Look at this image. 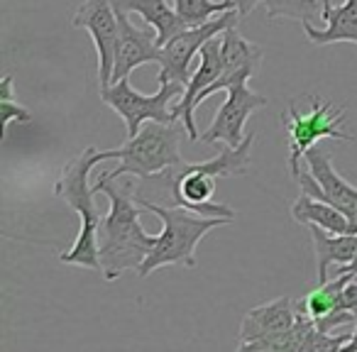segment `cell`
Wrapping results in <instances>:
<instances>
[{
	"label": "cell",
	"mask_w": 357,
	"mask_h": 352,
	"mask_svg": "<svg viewBox=\"0 0 357 352\" xmlns=\"http://www.w3.org/2000/svg\"><path fill=\"white\" fill-rule=\"evenodd\" d=\"M96 194L108 196L110 208L103 215V223L98 228V257L100 272L105 282H115L123 272L142 267L144 257L154 247L157 238L149 235L139 223L137 196L132 194L135 181L120 184L118 179L100 176L93 184Z\"/></svg>",
	"instance_id": "6da1fadb"
},
{
	"label": "cell",
	"mask_w": 357,
	"mask_h": 352,
	"mask_svg": "<svg viewBox=\"0 0 357 352\" xmlns=\"http://www.w3.org/2000/svg\"><path fill=\"white\" fill-rule=\"evenodd\" d=\"M108 149L98 152L96 147H86L84 152H79L64 169H61L59 179L54 184V196L74 208V213L81 220V230L76 235V243L71 245V250H66L64 254H59V262L74 264V267L93 269L100 272V257H98V228L103 223V215L96 204V189L89 186V174L93 167H98V162H105Z\"/></svg>",
	"instance_id": "7a4b0ae2"
},
{
	"label": "cell",
	"mask_w": 357,
	"mask_h": 352,
	"mask_svg": "<svg viewBox=\"0 0 357 352\" xmlns=\"http://www.w3.org/2000/svg\"><path fill=\"white\" fill-rule=\"evenodd\" d=\"M137 204L147 208L162 220V233L157 235V243L144 257L142 267L137 269L139 277H149L152 272L169 264H181V267L196 269V247L204 240L206 233L220 225L235 223L233 218H213V215H201L184 206H159L152 204L144 196H137Z\"/></svg>",
	"instance_id": "3957f363"
},
{
	"label": "cell",
	"mask_w": 357,
	"mask_h": 352,
	"mask_svg": "<svg viewBox=\"0 0 357 352\" xmlns=\"http://www.w3.org/2000/svg\"><path fill=\"white\" fill-rule=\"evenodd\" d=\"M181 135L176 123H157L147 120L135 137H128V142L118 149H108L110 159H120V167L113 171H105L100 176L105 179H120L125 174H132L135 179H152L167 171L174 164H181Z\"/></svg>",
	"instance_id": "277c9868"
},
{
	"label": "cell",
	"mask_w": 357,
	"mask_h": 352,
	"mask_svg": "<svg viewBox=\"0 0 357 352\" xmlns=\"http://www.w3.org/2000/svg\"><path fill=\"white\" fill-rule=\"evenodd\" d=\"M306 100L311 103L308 115L298 113L296 105H289L282 115V123L289 135V174H291V179L298 176V171H301L298 162L318 139H340V142L355 139L352 135L340 130V125L345 123V108H335L321 95H306Z\"/></svg>",
	"instance_id": "5b68a950"
},
{
	"label": "cell",
	"mask_w": 357,
	"mask_h": 352,
	"mask_svg": "<svg viewBox=\"0 0 357 352\" xmlns=\"http://www.w3.org/2000/svg\"><path fill=\"white\" fill-rule=\"evenodd\" d=\"M186 91V84L178 81H159V91L154 95H144L132 89L130 79H120L110 86H100V100L115 110L123 118L125 128H128V137L142 130L147 120H157V123H178L174 113L169 110V103L174 98H181Z\"/></svg>",
	"instance_id": "8992f818"
},
{
	"label": "cell",
	"mask_w": 357,
	"mask_h": 352,
	"mask_svg": "<svg viewBox=\"0 0 357 352\" xmlns=\"http://www.w3.org/2000/svg\"><path fill=\"white\" fill-rule=\"evenodd\" d=\"M164 181L174 206H184L201 215H213V218H233L235 211L225 204H213L215 196V176L199 167L196 162H181L169 167L159 174Z\"/></svg>",
	"instance_id": "52a82bcc"
},
{
	"label": "cell",
	"mask_w": 357,
	"mask_h": 352,
	"mask_svg": "<svg viewBox=\"0 0 357 352\" xmlns=\"http://www.w3.org/2000/svg\"><path fill=\"white\" fill-rule=\"evenodd\" d=\"M252 76H255L252 71H243V74L235 76L233 84L225 89L228 98H225V103L218 108L211 128L201 135V142H206V144L223 142L225 147H238V144H243V139L248 137V135H245V123H248V118L255 110L267 105V98H264L262 93H255V91L248 89V81L252 79Z\"/></svg>",
	"instance_id": "ba28073f"
},
{
	"label": "cell",
	"mask_w": 357,
	"mask_h": 352,
	"mask_svg": "<svg viewBox=\"0 0 357 352\" xmlns=\"http://www.w3.org/2000/svg\"><path fill=\"white\" fill-rule=\"evenodd\" d=\"M240 13L225 10L215 15V20H208L204 25H196L184 30L181 35L172 37L167 45L162 47V56H159V79L157 81H178V84H189L191 81V61L201 52V47L211 40V37L220 35L228 27L238 25Z\"/></svg>",
	"instance_id": "9c48e42d"
},
{
	"label": "cell",
	"mask_w": 357,
	"mask_h": 352,
	"mask_svg": "<svg viewBox=\"0 0 357 352\" xmlns=\"http://www.w3.org/2000/svg\"><path fill=\"white\" fill-rule=\"evenodd\" d=\"M71 25L84 27L91 35L96 45V54H98V81L100 86H110L120 35L118 13L113 8V0H84L71 17Z\"/></svg>",
	"instance_id": "30bf717a"
},
{
	"label": "cell",
	"mask_w": 357,
	"mask_h": 352,
	"mask_svg": "<svg viewBox=\"0 0 357 352\" xmlns=\"http://www.w3.org/2000/svg\"><path fill=\"white\" fill-rule=\"evenodd\" d=\"M303 157L308 162V171H298L296 176L303 194L313 196L318 201H328L335 208H340L342 213L350 206H357V186L347 184L340 174L333 169V162L326 149L313 144Z\"/></svg>",
	"instance_id": "8fae6325"
},
{
	"label": "cell",
	"mask_w": 357,
	"mask_h": 352,
	"mask_svg": "<svg viewBox=\"0 0 357 352\" xmlns=\"http://www.w3.org/2000/svg\"><path fill=\"white\" fill-rule=\"evenodd\" d=\"M220 74H223V32L211 37V40L201 47L199 69H196V74L191 76V81L186 84L184 95H181V98L176 100V105L172 108L174 118L181 120V125H184L191 142L201 139V135L196 132V110H199L196 108V100H199V95L204 93L213 81L220 79Z\"/></svg>",
	"instance_id": "7c38bea8"
},
{
	"label": "cell",
	"mask_w": 357,
	"mask_h": 352,
	"mask_svg": "<svg viewBox=\"0 0 357 352\" xmlns=\"http://www.w3.org/2000/svg\"><path fill=\"white\" fill-rule=\"evenodd\" d=\"M118 13V49H115V66H113V81L128 79L137 66L144 64H159L162 56V47L157 45V32L152 27H137L130 22V13L115 10Z\"/></svg>",
	"instance_id": "4fadbf2b"
},
{
	"label": "cell",
	"mask_w": 357,
	"mask_h": 352,
	"mask_svg": "<svg viewBox=\"0 0 357 352\" xmlns=\"http://www.w3.org/2000/svg\"><path fill=\"white\" fill-rule=\"evenodd\" d=\"M262 56H264L262 47L245 40V37L238 32V25L228 27V30L223 32V74H220L218 81H213V84L199 95L196 108H201V103H204L208 95H213L215 91L228 89V86L235 81V76L243 74V71L257 74L259 66H262Z\"/></svg>",
	"instance_id": "5bb4252c"
},
{
	"label": "cell",
	"mask_w": 357,
	"mask_h": 352,
	"mask_svg": "<svg viewBox=\"0 0 357 352\" xmlns=\"http://www.w3.org/2000/svg\"><path fill=\"white\" fill-rule=\"evenodd\" d=\"M296 301H291L289 296L250 308L240 326V342H257L264 337L279 335L296 323Z\"/></svg>",
	"instance_id": "9a60e30c"
},
{
	"label": "cell",
	"mask_w": 357,
	"mask_h": 352,
	"mask_svg": "<svg viewBox=\"0 0 357 352\" xmlns=\"http://www.w3.org/2000/svg\"><path fill=\"white\" fill-rule=\"evenodd\" d=\"M321 20H326L323 30H316L311 22H301L308 42L313 45H335V42L357 45V0H345L342 6L321 0Z\"/></svg>",
	"instance_id": "2e32d148"
},
{
	"label": "cell",
	"mask_w": 357,
	"mask_h": 352,
	"mask_svg": "<svg viewBox=\"0 0 357 352\" xmlns=\"http://www.w3.org/2000/svg\"><path fill=\"white\" fill-rule=\"evenodd\" d=\"M113 8L125 13H137L144 20V25H149L157 32L159 47L167 45L172 37L189 30L184 17L172 8V0H113Z\"/></svg>",
	"instance_id": "e0dca14e"
},
{
	"label": "cell",
	"mask_w": 357,
	"mask_h": 352,
	"mask_svg": "<svg viewBox=\"0 0 357 352\" xmlns=\"http://www.w3.org/2000/svg\"><path fill=\"white\" fill-rule=\"evenodd\" d=\"M311 230L313 254H316L318 284L328 282V269L345 267L357 254V235L350 233H328L321 225H308Z\"/></svg>",
	"instance_id": "ac0fdd59"
},
{
	"label": "cell",
	"mask_w": 357,
	"mask_h": 352,
	"mask_svg": "<svg viewBox=\"0 0 357 352\" xmlns=\"http://www.w3.org/2000/svg\"><path fill=\"white\" fill-rule=\"evenodd\" d=\"M291 218L303 225H321L328 233H345L347 230V218L340 208H335L328 201L313 199L303 191L296 199V204L291 206Z\"/></svg>",
	"instance_id": "d6986e66"
},
{
	"label": "cell",
	"mask_w": 357,
	"mask_h": 352,
	"mask_svg": "<svg viewBox=\"0 0 357 352\" xmlns=\"http://www.w3.org/2000/svg\"><path fill=\"white\" fill-rule=\"evenodd\" d=\"M352 279H357L355 274H347V272L335 274V277L328 279V282L318 284V289H313L311 293H306L301 301H296V308L311 318H321V316H326V313L340 311L342 291H345L347 282H352Z\"/></svg>",
	"instance_id": "ffe728a7"
},
{
	"label": "cell",
	"mask_w": 357,
	"mask_h": 352,
	"mask_svg": "<svg viewBox=\"0 0 357 352\" xmlns=\"http://www.w3.org/2000/svg\"><path fill=\"white\" fill-rule=\"evenodd\" d=\"M174 10L184 17L186 25L196 27L204 25V22L213 20L215 15L225 10H233L235 3L233 0H172Z\"/></svg>",
	"instance_id": "44dd1931"
},
{
	"label": "cell",
	"mask_w": 357,
	"mask_h": 352,
	"mask_svg": "<svg viewBox=\"0 0 357 352\" xmlns=\"http://www.w3.org/2000/svg\"><path fill=\"white\" fill-rule=\"evenodd\" d=\"M269 20L279 17H291V20L308 22L323 10L321 0H264Z\"/></svg>",
	"instance_id": "7402d4cb"
},
{
	"label": "cell",
	"mask_w": 357,
	"mask_h": 352,
	"mask_svg": "<svg viewBox=\"0 0 357 352\" xmlns=\"http://www.w3.org/2000/svg\"><path fill=\"white\" fill-rule=\"evenodd\" d=\"M13 89H15L13 76H6V79L0 81V118H3V135H8L10 123H22V125L32 123V113L25 108V105L17 103Z\"/></svg>",
	"instance_id": "603a6c76"
},
{
	"label": "cell",
	"mask_w": 357,
	"mask_h": 352,
	"mask_svg": "<svg viewBox=\"0 0 357 352\" xmlns=\"http://www.w3.org/2000/svg\"><path fill=\"white\" fill-rule=\"evenodd\" d=\"M350 337L352 332H337V335H333V332L316 328V323H313V328L308 330L306 340L301 345V352H342Z\"/></svg>",
	"instance_id": "cb8c5ba5"
},
{
	"label": "cell",
	"mask_w": 357,
	"mask_h": 352,
	"mask_svg": "<svg viewBox=\"0 0 357 352\" xmlns=\"http://www.w3.org/2000/svg\"><path fill=\"white\" fill-rule=\"evenodd\" d=\"M342 308H352V311H357V279H352V282H347L345 291H342Z\"/></svg>",
	"instance_id": "d4e9b609"
},
{
	"label": "cell",
	"mask_w": 357,
	"mask_h": 352,
	"mask_svg": "<svg viewBox=\"0 0 357 352\" xmlns=\"http://www.w3.org/2000/svg\"><path fill=\"white\" fill-rule=\"evenodd\" d=\"M233 3H235V10L240 13V17H248L257 8V3H264V0H233Z\"/></svg>",
	"instance_id": "484cf974"
},
{
	"label": "cell",
	"mask_w": 357,
	"mask_h": 352,
	"mask_svg": "<svg viewBox=\"0 0 357 352\" xmlns=\"http://www.w3.org/2000/svg\"><path fill=\"white\" fill-rule=\"evenodd\" d=\"M345 218H347V230H345V233L357 235V206L345 208Z\"/></svg>",
	"instance_id": "4316f807"
},
{
	"label": "cell",
	"mask_w": 357,
	"mask_h": 352,
	"mask_svg": "<svg viewBox=\"0 0 357 352\" xmlns=\"http://www.w3.org/2000/svg\"><path fill=\"white\" fill-rule=\"evenodd\" d=\"M355 274V277H357V254H355V259H352V262L350 264H345V267H337V272L335 274Z\"/></svg>",
	"instance_id": "83f0119b"
},
{
	"label": "cell",
	"mask_w": 357,
	"mask_h": 352,
	"mask_svg": "<svg viewBox=\"0 0 357 352\" xmlns=\"http://www.w3.org/2000/svg\"><path fill=\"white\" fill-rule=\"evenodd\" d=\"M342 352H357V323H355V332H352V337L347 340V345Z\"/></svg>",
	"instance_id": "f1b7e54d"
}]
</instances>
